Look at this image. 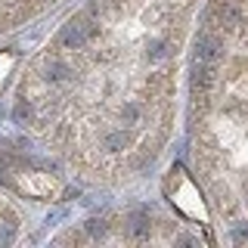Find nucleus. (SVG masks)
I'll list each match as a JSON object with an SVG mask.
<instances>
[{
    "instance_id": "nucleus-1",
    "label": "nucleus",
    "mask_w": 248,
    "mask_h": 248,
    "mask_svg": "<svg viewBox=\"0 0 248 248\" xmlns=\"http://www.w3.org/2000/svg\"><path fill=\"white\" fill-rule=\"evenodd\" d=\"M13 183H16L19 192H25V196H31V199H50V196L59 192V180H56V177L37 174V170H31V174H19Z\"/></svg>"
},
{
    "instance_id": "nucleus-2",
    "label": "nucleus",
    "mask_w": 248,
    "mask_h": 248,
    "mask_svg": "<svg viewBox=\"0 0 248 248\" xmlns=\"http://www.w3.org/2000/svg\"><path fill=\"white\" fill-rule=\"evenodd\" d=\"M220 50H223L220 37H214V34H205V37L199 41L196 62H217V59H220Z\"/></svg>"
},
{
    "instance_id": "nucleus-3",
    "label": "nucleus",
    "mask_w": 248,
    "mask_h": 248,
    "mask_svg": "<svg viewBox=\"0 0 248 248\" xmlns=\"http://www.w3.org/2000/svg\"><path fill=\"white\" fill-rule=\"evenodd\" d=\"M87 25H81V22H72V25L65 28V34H62V41H65L68 46H81L84 41H87Z\"/></svg>"
},
{
    "instance_id": "nucleus-4",
    "label": "nucleus",
    "mask_w": 248,
    "mask_h": 248,
    "mask_svg": "<svg viewBox=\"0 0 248 248\" xmlns=\"http://www.w3.org/2000/svg\"><path fill=\"white\" fill-rule=\"evenodd\" d=\"M232 239H236V242H245V239H248V227H236V230H232Z\"/></svg>"
}]
</instances>
